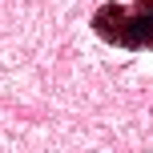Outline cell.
<instances>
[{"instance_id":"obj_1","label":"cell","mask_w":153,"mask_h":153,"mask_svg":"<svg viewBox=\"0 0 153 153\" xmlns=\"http://www.w3.org/2000/svg\"><path fill=\"white\" fill-rule=\"evenodd\" d=\"M93 24H97V32L105 40H117V45H125V48L153 45V4L149 0H145L141 12H129V8H121V4H105L93 16Z\"/></svg>"}]
</instances>
